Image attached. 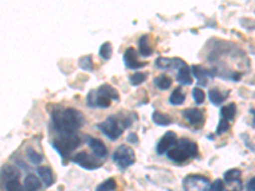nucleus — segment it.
<instances>
[{
  "mask_svg": "<svg viewBox=\"0 0 255 191\" xmlns=\"http://www.w3.org/2000/svg\"><path fill=\"white\" fill-rule=\"evenodd\" d=\"M52 124L59 134L77 133L84 122V117L74 108L58 107L52 111Z\"/></svg>",
  "mask_w": 255,
  "mask_h": 191,
  "instance_id": "1",
  "label": "nucleus"
},
{
  "mask_svg": "<svg viewBox=\"0 0 255 191\" xmlns=\"http://www.w3.org/2000/svg\"><path fill=\"white\" fill-rule=\"evenodd\" d=\"M111 101H120V96L110 84H102L96 91H91L87 96V104L90 107L108 108L110 107Z\"/></svg>",
  "mask_w": 255,
  "mask_h": 191,
  "instance_id": "2",
  "label": "nucleus"
},
{
  "mask_svg": "<svg viewBox=\"0 0 255 191\" xmlns=\"http://www.w3.org/2000/svg\"><path fill=\"white\" fill-rule=\"evenodd\" d=\"M198 154V145L197 143L193 140H189L183 138L179 142H176V145L172 147L170 151L167 152V157L171 161L176 163L186 162L188 159L194 158Z\"/></svg>",
  "mask_w": 255,
  "mask_h": 191,
  "instance_id": "3",
  "label": "nucleus"
},
{
  "mask_svg": "<svg viewBox=\"0 0 255 191\" xmlns=\"http://www.w3.org/2000/svg\"><path fill=\"white\" fill-rule=\"evenodd\" d=\"M131 120L129 117H116V116H109L108 119L97 124V129L101 130L110 140H116L120 138L125 127H129Z\"/></svg>",
  "mask_w": 255,
  "mask_h": 191,
  "instance_id": "4",
  "label": "nucleus"
},
{
  "mask_svg": "<svg viewBox=\"0 0 255 191\" xmlns=\"http://www.w3.org/2000/svg\"><path fill=\"white\" fill-rule=\"evenodd\" d=\"M81 139L76 133L73 134H60L59 138H56L52 142V147L55 148L63 158H68L76 148H78Z\"/></svg>",
  "mask_w": 255,
  "mask_h": 191,
  "instance_id": "5",
  "label": "nucleus"
},
{
  "mask_svg": "<svg viewBox=\"0 0 255 191\" xmlns=\"http://www.w3.org/2000/svg\"><path fill=\"white\" fill-rule=\"evenodd\" d=\"M114 162L122 168L130 167L135 162V153L130 147L128 145H120L115 149L113 154Z\"/></svg>",
  "mask_w": 255,
  "mask_h": 191,
  "instance_id": "6",
  "label": "nucleus"
},
{
  "mask_svg": "<svg viewBox=\"0 0 255 191\" xmlns=\"http://www.w3.org/2000/svg\"><path fill=\"white\" fill-rule=\"evenodd\" d=\"M209 180L199 175H190L184 179V190L185 191H209L211 189Z\"/></svg>",
  "mask_w": 255,
  "mask_h": 191,
  "instance_id": "7",
  "label": "nucleus"
},
{
  "mask_svg": "<svg viewBox=\"0 0 255 191\" xmlns=\"http://www.w3.org/2000/svg\"><path fill=\"white\" fill-rule=\"evenodd\" d=\"M72 161L81 167L86 170H96V168L101 167V162L99 161V157L88 154L87 152H79L76 156L73 157Z\"/></svg>",
  "mask_w": 255,
  "mask_h": 191,
  "instance_id": "8",
  "label": "nucleus"
},
{
  "mask_svg": "<svg viewBox=\"0 0 255 191\" xmlns=\"http://www.w3.org/2000/svg\"><path fill=\"white\" fill-rule=\"evenodd\" d=\"M225 181L227 184V191H241V171L238 168H232L225 172Z\"/></svg>",
  "mask_w": 255,
  "mask_h": 191,
  "instance_id": "9",
  "label": "nucleus"
},
{
  "mask_svg": "<svg viewBox=\"0 0 255 191\" xmlns=\"http://www.w3.org/2000/svg\"><path fill=\"white\" fill-rule=\"evenodd\" d=\"M177 142V136L174 131H167L165 135L161 138V140L157 144V153L158 154H165L167 153Z\"/></svg>",
  "mask_w": 255,
  "mask_h": 191,
  "instance_id": "10",
  "label": "nucleus"
},
{
  "mask_svg": "<svg viewBox=\"0 0 255 191\" xmlns=\"http://www.w3.org/2000/svg\"><path fill=\"white\" fill-rule=\"evenodd\" d=\"M124 63L127 65V68H129V69H139V68H143L147 65V63H144V61L138 60V52L133 47H129V49L125 50Z\"/></svg>",
  "mask_w": 255,
  "mask_h": 191,
  "instance_id": "11",
  "label": "nucleus"
},
{
  "mask_svg": "<svg viewBox=\"0 0 255 191\" xmlns=\"http://www.w3.org/2000/svg\"><path fill=\"white\" fill-rule=\"evenodd\" d=\"M185 64V61L177 58H158L156 60V65L159 69H177V72H179L180 68H183Z\"/></svg>",
  "mask_w": 255,
  "mask_h": 191,
  "instance_id": "12",
  "label": "nucleus"
},
{
  "mask_svg": "<svg viewBox=\"0 0 255 191\" xmlns=\"http://www.w3.org/2000/svg\"><path fill=\"white\" fill-rule=\"evenodd\" d=\"M184 117L189 124L194 125V126H200L204 122V113L199 108H188L183 112Z\"/></svg>",
  "mask_w": 255,
  "mask_h": 191,
  "instance_id": "13",
  "label": "nucleus"
},
{
  "mask_svg": "<svg viewBox=\"0 0 255 191\" xmlns=\"http://www.w3.org/2000/svg\"><path fill=\"white\" fill-rule=\"evenodd\" d=\"M87 140L88 147L91 148V151L93 152V154H95L96 157L104 158V157L108 156V148L105 147V144L101 140L97 139V138H91V136H88Z\"/></svg>",
  "mask_w": 255,
  "mask_h": 191,
  "instance_id": "14",
  "label": "nucleus"
},
{
  "mask_svg": "<svg viewBox=\"0 0 255 191\" xmlns=\"http://www.w3.org/2000/svg\"><path fill=\"white\" fill-rule=\"evenodd\" d=\"M190 68L188 67V64H185L183 68H180V70L177 72V82L184 86H190L193 83V78H191V74H190Z\"/></svg>",
  "mask_w": 255,
  "mask_h": 191,
  "instance_id": "15",
  "label": "nucleus"
},
{
  "mask_svg": "<svg viewBox=\"0 0 255 191\" xmlns=\"http://www.w3.org/2000/svg\"><path fill=\"white\" fill-rule=\"evenodd\" d=\"M24 190L26 191H38L41 188L40 180L35 176V175H27L24 179Z\"/></svg>",
  "mask_w": 255,
  "mask_h": 191,
  "instance_id": "16",
  "label": "nucleus"
},
{
  "mask_svg": "<svg viewBox=\"0 0 255 191\" xmlns=\"http://www.w3.org/2000/svg\"><path fill=\"white\" fill-rule=\"evenodd\" d=\"M191 72L195 76V78L198 79V84H200V86H207V82H208V72L206 69H203L202 67H198V65H193L191 67Z\"/></svg>",
  "mask_w": 255,
  "mask_h": 191,
  "instance_id": "17",
  "label": "nucleus"
},
{
  "mask_svg": "<svg viewBox=\"0 0 255 191\" xmlns=\"http://www.w3.org/2000/svg\"><path fill=\"white\" fill-rule=\"evenodd\" d=\"M37 174L40 175V179L42 180V183L46 186H51L54 184V175H52L51 170L46 166L44 167H38L37 168Z\"/></svg>",
  "mask_w": 255,
  "mask_h": 191,
  "instance_id": "18",
  "label": "nucleus"
},
{
  "mask_svg": "<svg viewBox=\"0 0 255 191\" xmlns=\"http://www.w3.org/2000/svg\"><path fill=\"white\" fill-rule=\"evenodd\" d=\"M236 115V104L229 103L226 106H222L221 108V119H225L227 121H231Z\"/></svg>",
  "mask_w": 255,
  "mask_h": 191,
  "instance_id": "19",
  "label": "nucleus"
},
{
  "mask_svg": "<svg viewBox=\"0 0 255 191\" xmlns=\"http://www.w3.org/2000/svg\"><path fill=\"white\" fill-rule=\"evenodd\" d=\"M138 45H139L140 55L142 56L152 55V47H151V45H149V37H148V35L142 36V37L139 38V42H138Z\"/></svg>",
  "mask_w": 255,
  "mask_h": 191,
  "instance_id": "20",
  "label": "nucleus"
},
{
  "mask_svg": "<svg viewBox=\"0 0 255 191\" xmlns=\"http://www.w3.org/2000/svg\"><path fill=\"white\" fill-rule=\"evenodd\" d=\"M152 119H153V121L157 125H161V126H167V125L172 124V119L170 116L165 115L162 112H158V111H154L153 115H152Z\"/></svg>",
  "mask_w": 255,
  "mask_h": 191,
  "instance_id": "21",
  "label": "nucleus"
},
{
  "mask_svg": "<svg viewBox=\"0 0 255 191\" xmlns=\"http://www.w3.org/2000/svg\"><path fill=\"white\" fill-rule=\"evenodd\" d=\"M209 101L212 102L213 104H216V106H218V104L222 103L225 99H226L227 95H222L221 93L220 90H217V88H213V90H209Z\"/></svg>",
  "mask_w": 255,
  "mask_h": 191,
  "instance_id": "22",
  "label": "nucleus"
},
{
  "mask_svg": "<svg viewBox=\"0 0 255 191\" xmlns=\"http://www.w3.org/2000/svg\"><path fill=\"white\" fill-rule=\"evenodd\" d=\"M168 101H170L171 104H174V106H180V104H183L184 102H185V95L181 92L180 88H176V90L171 93Z\"/></svg>",
  "mask_w": 255,
  "mask_h": 191,
  "instance_id": "23",
  "label": "nucleus"
},
{
  "mask_svg": "<svg viewBox=\"0 0 255 191\" xmlns=\"http://www.w3.org/2000/svg\"><path fill=\"white\" fill-rule=\"evenodd\" d=\"M154 84H156V87H158L159 90H168V88L171 87L172 84V81L170 77L165 76V74H162V76L157 77V78H154Z\"/></svg>",
  "mask_w": 255,
  "mask_h": 191,
  "instance_id": "24",
  "label": "nucleus"
},
{
  "mask_svg": "<svg viewBox=\"0 0 255 191\" xmlns=\"http://www.w3.org/2000/svg\"><path fill=\"white\" fill-rule=\"evenodd\" d=\"M100 56H101L102 59H105V60H109V59L111 58V55H113V46H111L110 42H105V44L101 45V47H100Z\"/></svg>",
  "mask_w": 255,
  "mask_h": 191,
  "instance_id": "25",
  "label": "nucleus"
},
{
  "mask_svg": "<svg viewBox=\"0 0 255 191\" xmlns=\"http://www.w3.org/2000/svg\"><path fill=\"white\" fill-rule=\"evenodd\" d=\"M116 189V181L114 179H108L102 184H100L96 191H114Z\"/></svg>",
  "mask_w": 255,
  "mask_h": 191,
  "instance_id": "26",
  "label": "nucleus"
},
{
  "mask_svg": "<svg viewBox=\"0 0 255 191\" xmlns=\"http://www.w3.org/2000/svg\"><path fill=\"white\" fill-rule=\"evenodd\" d=\"M79 67H81L83 70H87V72H91V70L93 69L92 56L87 55V56H83V58L79 59Z\"/></svg>",
  "mask_w": 255,
  "mask_h": 191,
  "instance_id": "27",
  "label": "nucleus"
},
{
  "mask_svg": "<svg viewBox=\"0 0 255 191\" xmlns=\"http://www.w3.org/2000/svg\"><path fill=\"white\" fill-rule=\"evenodd\" d=\"M6 191H26L24 190V186H22L18 181V179L10 180V181H6L5 184Z\"/></svg>",
  "mask_w": 255,
  "mask_h": 191,
  "instance_id": "28",
  "label": "nucleus"
},
{
  "mask_svg": "<svg viewBox=\"0 0 255 191\" xmlns=\"http://www.w3.org/2000/svg\"><path fill=\"white\" fill-rule=\"evenodd\" d=\"M27 157H28L29 161H31L32 163H35V165H38V163L42 161V156H41L40 153H37L36 151H33L32 148H28V149H27Z\"/></svg>",
  "mask_w": 255,
  "mask_h": 191,
  "instance_id": "29",
  "label": "nucleus"
},
{
  "mask_svg": "<svg viewBox=\"0 0 255 191\" xmlns=\"http://www.w3.org/2000/svg\"><path fill=\"white\" fill-rule=\"evenodd\" d=\"M193 97H194L195 103L200 104V103H203L204 99H206V93L203 92V90H202V88L197 87L193 90Z\"/></svg>",
  "mask_w": 255,
  "mask_h": 191,
  "instance_id": "30",
  "label": "nucleus"
},
{
  "mask_svg": "<svg viewBox=\"0 0 255 191\" xmlns=\"http://www.w3.org/2000/svg\"><path fill=\"white\" fill-rule=\"evenodd\" d=\"M145 79H147V76H145L144 73H135V74H133V76L130 77V83L133 84V86H139V84H142Z\"/></svg>",
  "mask_w": 255,
  "mask_h": 191,
  "instance_id": "31",
  "label": "nucleus"
},
{
  "mask_svg": "<svg viewBox=\"0 0 255 191\" xmlns=\"http://www.w3.org/2000/svg\"><path fill=\"white\" fill-rule=\"evenodd\" d=\"M229 129H230V121H227V120L225 119H221L220 124H218L217 126V130H216V134H217V135H221V134L226 133Z\"/></svg>",
  "mask_w": 255,
  "mask_h": 191,
  "instance_id": "32",
  "label": "nucleus"
},
{
  "mask_svg": "<svg viewBox=\"0 0 255 191\" xmlns=\"http://www.w3.org/2000/svg\"><path fill=\"white\" fill-rule=\"evenodd\" d=\"M209 191H225V184H223L222 180H216L215 183L211 185Z\"/></svg>",
  "mask_w": 255,
  "mask_h": 191,
  "instance_id": "33",
  "label": "nucleus"
},
{
  "mask_svg": "<svg viewBox=\"0 0 255 191\" xmlns=\"http://www.w3.org/2000/svg\"><path fill=\"white\" fill-rule=\"evenodd\" d=\"M247 190L248 191H255V177H253V179L250 180L249 183H248Z\"/></svg>",
  "mask_w": 255,
  "mask_h": 191,
  "instance_id": "34",
  "label": "nucleus"
},
{
  "mask_svg": "<svg viewBox=\"0 0 255 191\" xmlns=\"http://www.w3.org/2000/svg\"><path fill=\"white\" fill-rule=\"evenodd\" d=\"M128 142H129V143H135V144H136V143H138V138H136L135 134H133V133L129 134V135H128Z\"/></svg>",
  "mask_w": 255,
  "mask_h": 191,
  "instance_id": "35",
  "label": "nucleus"
},
{
  "mask_svg": "<svg viewBox=\"0 0 255 191\" xmlns=\"http://www.w3.org/2000/svg\"><path fill=\"white\" fill-rule=\"evenodd\" d=\"M252 112H253V116H254V125H255V110H253Z\"/></svg>",
  "mask_w": 255,
  "mask_h": 191,
  "instance_id": "36",
  "label": "nucleus"
}]
</instances>
